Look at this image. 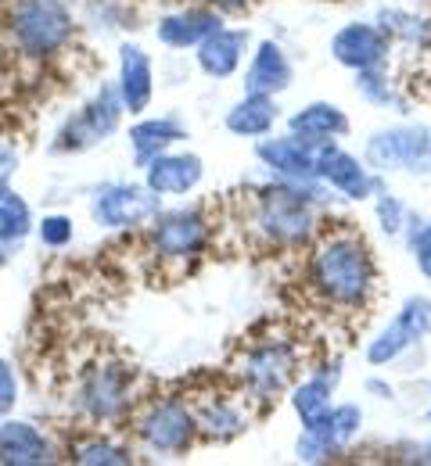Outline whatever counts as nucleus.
Wrapping results in <instances>:
<instances>
[{
    "instance_id": "1",
    "label": "nucleus",
    "mask_w": 431,
    "mask_h": 466,
    "mask_svg": "<svg viewBox=\"0 0 431 466\" xmlns=\"http://www.w3.org/2000/svg\"><path fill=\"white\" fill-rule=\"evenodd\" d=\"M306 288L334 316L367 312L381 288V269L367 237L349 227L316 233L306 248Z\"/></svg>"
},
{
    "instance_id": "2",
    "label": "nucleus",
    "mask_w": 431,
    "mask_h": 466,
    "mask_svg": "<svg viewBox=\"0 0 431 466\" xmlns=\"http://www.w3.org/2000/svg\"><path fill=\"white\" fill-rule=\"evenodd\" d=\"M323 194L327 190L320 183L270 179L266 187L251 190L248 230L273 251H303L323 230L320 227Z\"/></svg>"
},
{
    "instance_id": "3",
    "label": "nucleus",
    "mask_w": 431,
    "mask_h": 466,
    "mask_svg": "<svg viewBox=\"0 0 431 466\" xmlns=\"http://www.w3.org/2000/svg\"><path fill=\"white\" fill-rule=\"evenodd\" d=\"M137 377H140L137 366L116 355H97L94 362H87L76 373L72 399H68V406L76 409V420L87 427H105V431L126 423L140 402Z\"/></svg>"
},
{
    "instance_id": "4",
    "label": "nucleus",
    "mask_w": 431,
    "mask_h": 466,
    "mask_svg": "<svg viewBox=\"0 0 431 466\" xmlns=\"http://www.w3.org/2000/svg\"><path fill=\"white\" fill-rule=\"evenodd\" d=\"M4 29L26 61H55L76 40V15L65 0H11Z\"/></svg>"
},
{
    "instance_id": "5",
    "label": "nucleus",
    "mask_w": 431,
    "mask_h": 466,
    "mask_svg": "<svg viewBox=\"0 0 431 466\" xmlns=\"http://www.w3.org/2000/svg\"><path fill=\"white\" fill-rule=\"evenodd\" d=\"M299 366L303 355L292 338H259L238 351L231 377L248 406H270L292 391V384L299 380Z\"/></svg>"
},
{
    "instance_id": "6",
    "label": "nucleus",
    "mask_w": 431,
    "mask_h": 466,
    "mask_svg": "<svg viewBox=\"0 0 431 466\" xmlns=\"http://www.w3.org/2000/svg\"><path fill=\"white\" fill-rule=\"evenodd\" d=\"M129 431L140 452L159 456V460H173L187 456L194 449L198 434V416L194 402L184 395H151L140 399L137 409L129 412Z\"/></svg>"
},
{
    "instance_id": "7",
    "label": "nucleus",
    "mask_w": 431,
    "mask_h": 466,
    "mask_svg": "<svg viewBox=\"0 0 431 466\" xmlns=\"http://www.w3.org/2000/svg\"><path fill=\"white\" fill-rule=\"evenodd\" d=\"M140 233L155 262L187 269L209 255L216 240V223L201 205H180V208H159V216Z\"/></svg>"
},
{
    "instance_id": "8",
    "label": "nucleus",
    "mask_w": 431,
    "mask_h": 466,
    "mask_svg": "<svg viewBox=\"0 0 431 466\" xmlns=\"http://www.w3.org/2000/svg\"><path fill=\"white\" fill-rule=\"evenodd\" d=\"M123 101L116 83H101L72 116H65V122L55 129L51 137V155H83L97 144H105L108 137L119 133L123 126Z\"/></svg>"
},
{
    "instance_id": "9",
    "label": "nucleus",
    "mask_w": 431,
    "mask_h": 466,
    "mask_svg": "<svg viewBox=\"0 0 431 466\" xmlns=\"http://www.w3.org/2000/svg\"><path fill=\"white\" fill-rule=\"evenodd\" d=\"M364 162L377 176L431 173V126L428 122H395L370 133Z\"/></svg>"
},
{
    "instance_id": "10",
    "label": "nucleus",
    "mask_w": 431,
    "mask_h": 466,
    "mask_svg": "<svg viewBox=\"0 0 431 466\" xmlns=\"http://www.w3.org/2000/svg\"><path fill=\"white\" fill-rule=\"evenodd\" d=\"M162 208V198L140 179H108L90 194V219L108 233L144 230Z\"/></svg>"
},
{
    "instance_id": "11",
    "label": "nucleus",
    "mask_w": 431,
    "mask_h": 466,
    "mask_svg": "<svg viewBox=\"0 0 431 466\" xmlns=\"http://www.w3.org/2000/svg\"><path fill=\"white\" fill-rule=\"evenodd\" d=\"M431 334V298L428 294H410L399 312L374 334L364 349V359L374 370H385L392 362H399L410 349H417Z\"/></svg>"
},
{
    "instance_id": "12",
    "label": "nucleus",
    "mask_w": 431,
    "mask_h": 466,
    "mask_svg": "<svg viewBox=\"0 0 431 466\" xmlns=\"http://www.w3.org/2000/svg\"><path fill=\"white\" fill-rule=\"evenodd\" d=\"M316 183L345 201H370L385 187V176H377L360 155H353L338 140H331V144H320Z\"/></svg>"
},
{
    "instance_id": "13",
    "label": "nucleus",
    "mask_w": 431,
    "mask_h": 466,
    "mask_svg": "<svg viewBox=\"0 0 431 466\" xmlns=\"http://www.w3.org/2000/svg\"><path fill=\"white\" fill-rule=\"evenodd\" d=\"M395 44L388 40V33L377 22H345L334 36H331V58L334 65L356 72L370 68H388Z\"/></svg>"
},
{
    "instance_id": "14",
    "label": "nucleus",
    "mask_w": 431,
    "mask_h": 466,
    "mask_svg": "<svg viewBox=\"0 0 431 466\" xmlns=\"http://www.w3.org/2000/svg\"><path fill=\"white\" fill-rule=\"evenodd\" d=\"M255 158L273 179H292V183H316V158L320 144H309L295 133L281 137H259L255 140Z\"/></svg>"
},
{
    "instance_id": "15",
    "label": "nucleus",
    "mask_w": 431,
    "mask_h": 466,
    "mask_svg": "<svg viewBox=\"0 0 431 466\" xmlns=\"http://www.w3.org/2000/svg\"><path fill=\"white\" fill-rule=\"evenodd\" d=\"M223 25V15L209 4H184L177 11H166L159 15L155 22V40L166 47V51H194L209 33H216Z\"/></svg>"
},
{
    "instance_id": "16",
    "label": "nucleus",
    "mask_w": 431,
    "mask_h": 466,
    "mask_svg": "<svg viewBox=\"0 0 431 466\" xmlns=\"http://www.w3.org/2000/svg\"><path fill=\"white\" fill-rule=\"evenodd\" d=\"M190 402H194V416H198V434L205 441L227 445L234 438H241L251 423L248 399L238 388L227 395H205V399H190Z\"/></svg>"
},
{
    "instance_id": "17",
    "label": "nucleus",
    "mask_w": 431,
    "mask_h": 466,
    "mask_svg": "<svg viewBox=\"0 0 431 466\" xmlns=\"http://www.w3.org/2000/svg\"><path fill=\"white\" fill-rule=\"evenodd\" d=\"M58 460V445L33 420H0V466H44Z\"/></svg>"
},
{
    "instance_id": "18",
    "label": "nucleus",
    "mask_w": 431,
    "mask_h": 466,
    "mask_svg": "<svg viewBox=\"0 0 431 466\" xmlns=\"http://www.w3.org/2000/svg\"><path fill=\"white\" fill-rule=\"evenodd\" d=\"M251 47V33L245 25H220L216 33H209L198 47H194V65L201 76L209 79H231L241 72V65L248 58Z\"/></svg>"
},
{
    "instance_id": "19",
    "label": "nucleus",
    "mask_w": 431,
    "mask_h": 466,
    "mask_svg": "<svg viewBox=\"0 0 431 466\" xmlns=\"http://www.w3.org/2000/svg\"><path fill=\"white\" fill-rule=\"evenodd\" d=\"M116 90L123 101L126 116H144L155 101V61L151 55L133 44L123 40L119 44V68H116Z\"/></svg>"
},
{
    "instance_id": "20",
    "label": "nucleus",
    "mask_w": 431,
    "mask_h": 466,
    "mask_svg": "<svg viewBox=\"0 0 431 466\" xmlns=\"http://www.w3.org/2000/svg\"><path fill=\"white\" fill-rule=\"evenodd\" d=\"M201 179H205V162L194 151H180V147H173L144 166V183L159 198H187L201 187Z\"/></svg>"
},
{
    "instance_id": "21",
    "label": "nucleus",
    "mask_w": 431,
    "mask_h": 466,
    "mask_svg": "<svg viewBox=\"0 0 431 466\" xmlns=\"http://www.w3.org/2000/svg\"><path fill=\"white\" fill-rule=\"evenodd\" d=\"M187 137H190V129L180 116H137V122L126 129V144H129L137 169H144L151 158L180 147Z\"/></svg>"
},
{
    "instance_id": "22",
    "label": "nucleus",
    "mask_w": 431,
    "mask_h": 466,
    "mask_svg": "<svg viewBox=\"0 0 431 466\" xmlns=\"http://www.w3.org/2000/svg\"><path fill=\"white\" fill-rule=\"evenodd\" d=\"M295 83V65L277 40H259L245 65V94L281 97Z\"/></svg>"
},
{
    "instance_id": "23",
    "label": "nucleus",
    "mask_w": 431,
    "mask_h": 466,
    "mask_svg": "<svg viewBox=\"0 0 431 466\" xmlns=\"http://www.w3.org/2000/svg\"><path fill=\"white\" fill-rule=\"evenodd\" d=\"M342 384V362H320L313 366L306 377H299L288 391V402H292V412L299 416V423H309L316 420L320 412L334 406V391Z\"/></svg>"
},
{
    "instance_id": "24",
    "label": "nucleus",
    "mask_w": 431,
    "mask_h": 466,
    "mask_svg": "<svg viewBox=\"0 0 431 466\" xmlns=\"http://www.w3.org/2000/svg\"><path fill=\"white\" fill-rule=\"evenodd\" d=\"M349 129H353L349 116H345L338 105H331V101H309L299 112L288 116V133L303 137L309 144L342 140V137H349Z\"/></svg>"
},
{
    "instance_id": "25",
    "label": "nucleus",
    "mask_w": 431,
    "mask_h": 466,
    "mask_svg": "<svg viewBox=\"0 0 431 466\" xmlns=\"http://www.w3.org/2000/svg\"><path fill=\"white\" fill-rule=\"evenodd\" d=\"M65 460L79 466H129L133 445L112 438L105 427H87L65 445Z\"/></svg>"
},
{
    "instance_id": "26",
    "label": "nucleus",
    "mask_w": 431,
    "mask_h": 466,
    "mask_svg": "<svg viewBox=\"0 0 431 466\" xmlns=\"http://www.w3.org/2000/svg\"><path fill=\"white\" fill-rule=\"evenodd\" d=\"M277 122H281L277 97H266V94H245V97H241V101H234V105H231V112L223 116L227 133H231V137H241V140L270 137Z\"/></svg>"
},
{
    "instance_id": "27",
    "label": "nucleus",
    "mask_w": 431,
    "mask_h": 466,
    "mask_svg": "<svg viewBox=\"0 0 431 466\" xmlns=\"http://www.w3.org/2000/svg\"><path fill=\"white\" fill-rule=\"evenodd\" d=\"M392 44L399 47H410V51H431V18L414 11V7H403V4H385L374 18Z\"/></svg>"
},
{
    "instance_id": "28",
    "label": "nucleus",
    "mask_w": 431,
    "mask_h": 466,
    "mask_svg": "<svg viewBox=\"0 0 431 466\" xmlns=\"http://www.w3.org/2000/svg\"><path fill=\"white\" fill-rule=\"evenodd\" d=\"M356 94L367 101L370 108H381V112H410V97H406L403 86L388 76V68L356 72Z\"/></svg>"
},
{
    "instance_id": "29",
    "label": "nucleus",
    "mask_w": 431,
    "mask_h": 466,
    "mask_svg": "<svg viewBox=\"0 0 431 466\" xmlns=\"http://www.w3.org/2000/svg\"><path fill=\"white\" fill-rule=\"evenodd\" d=\"M33 233H36V219L29 201L18 190H7L0 198V244L11 251V248H22Z\"/></svg>"
},
{
    "instance_id": "30",
    "label": "nucleus",
    "mask_w": 431,
    "mask_h": 466,
    "mask_svg": "<svg viewBox=\"0 0 431 466\" xmlns=\"http://www.w3.org/2000/svg\"><path fill=\"white\" fill-rule=\"evenodd\" d=\"M370 201H374V219H377L381 233H388V237H406V233L414 230L417 216H414V208H410L399 194H392L388 187H381Z\"/></svg>"
},
{
    "instance_id": "31",
    "label": "nucleus",
    "mask_w": 431,
    "mask_h": 466,
    "mask_svg": "<svg viewBox=\"0 0 431 466\" xmlns=\"http://www.w3.org/2000/svg\"><path fill=\"white\" fill-rule=\"evenodd\" d=\"M36 240H40L44 248H51V251H65V248L76 240V223H72V216H65V212L44 216V219L36 223Z\"/></svg>"
},
{
    "instance_id": "32",
    "label": "nucleus",
    "mask_w": 431,
    "mask_h": 466,
    "mask_svg": "<svg viewBox=\"0 0 431 466\" xmlns=\"http://www.w3.org/2000/svg\"><path fill=\"white\" fill-rule=\"evenodd\" d=\"M331 427H334L342 449H349L364 434V409H360V402H334L331 406Z\"/></svg>"
},
{
    "instance_id": "33",
    "label": "nucleus",
    "mask_w": 431,
    "mask_h": 466,
    "mask_svg": "<svg viewBox=\"0 0 431 466\" xmlns=\"http://www.w3.org/2000/svg\"><path fill=\"white\" fill-rule=\"evenodd\" d=\"M406 248H410V258L417 266V273L431 280V219H417L414 230L406 233Z\"/></svg>"
},
{
    "instance_id": "34",
    "label": "nucleus",
    "mask_w": 431,
    "mask_h": 466,
    "mask_svg": "<svg viewBox=\"0 0 431 466\" xmlns=\"http://www.w3.org/2000/svg\"><path fill=\"white\" fill-rule=\"evenodd\" d=\"M18 395H22L18 373H15V366H11V362L0 355V420L15 412V406H18Z\"/></svg>"
},
{
    "instance_id": "35",
    "label": "nucleus",
    "mask_w": 431,
    "mask_h": 466,
    "mask_svg": "<svg viewBox=\"0 0 431 466\" xmlns=\"http://www.w3.org/2000/svg\"><path fill=\"white\" fill-rule=\"evenodd\" d=\"M15 166H18V155H11V151L0 147V198L11 190V169Z\"/></svg>"
},
{
    "instance_id": "36",
    "label": "nucleus",
    "mask_w": 431,
    "mask_h": 466,
    "mask_svg": "<svg viewBox=\"0 0 431 466\" xmlns=\"http://www.w3.org/2000/svg\"><path fill=\"white\" fill-rule=\"evenodd\" d=\"M201 4L216 7V11H220V15L227 18V15H238V11H248V7L255 4V0H201Z\"/></svg>"
},
{
    "instance_id": "37",
    "label": "nucleus",
    "mask_w": 431,
    "mask_h": 466,
    "mask_svg": "<svg viewBox=\"0 0 431 466\" xmlns=\"http://www.w3.org/2000/svg\"><path fill=\"white\" fill-rule=\"evenodd\" d=\"M364 391H367V395H377V399H395V388H392L388 380H377V377H370L367 384H364Z\"/></svg>"
},
{
    "instance_id": "38",
    "label": "nucleus",
    "mask_w": 431,
    "mask_h": 466,
    "mask_svg": "<svg viewBox=\"0 0 431 466\" xmlns=\"http://www.w3.org/2000/svg\"><path fill=\"white\" fill-rule=\"evenodd\" d=\"M7 258H11V255H7V248H4V244H0V269H4V266H7Z\"/></svg>"
},
{
    "instance_id": "39",
    "label": "nucleus",
    "mask_w": 431,
    "mask_h": 466,
    "mask_svg": "<svg viewBox=\"0 0 431 466\" xmlns=\"http://www.w3.org/2000/svg\"><path fill=\"white\" fill-rule=\"evenodd\" d=\"M425 456H428V463H431V438H428V445H425Z\"/></svg>"
},
{
    "instance_id": "40",
    "label": "nucleus",
    "mask_w": 431,
    "mask_h": 466,
    "mask_svg": "<svg viewBox=\"0 0 431 466\" xmlns=\"http://www.w3.org/2000/svg\"><path fill=\"white\" fill-rule=\"evenodd\" d=\"M406 4H431V0H406Z\"/></svg>"
},
{
    "instance_id": "41",
    "label": "nucleus",
    "mask_w": 431,
    "mask_h": 466,
    "mask_svg": "<svg viewBox=\"0 0 431 466\" xmlns=\"http://www.w3.org/2000/svg\"><path fill=\"white\" fill-rule=\"evenodd\" d=\"M428 420H431V409H428Z\"/></svg>"
},
{
    "instance_id": "42",
    "label": "nucleus",
    "mask_w": 431,
    "mask_h": 466,
    "mask_svg": "<svg viewBox=\"0 0 431 466\" xmlns=\"http://www.w3.org/2000/svg\"><path fill=\"white\" fill-rule=\"evenodd\" d=\"M428 388H431V380H428Z\"/></svg>"
}]
</instances>
